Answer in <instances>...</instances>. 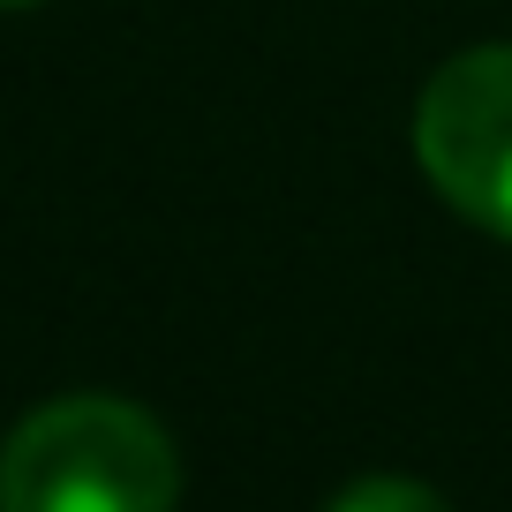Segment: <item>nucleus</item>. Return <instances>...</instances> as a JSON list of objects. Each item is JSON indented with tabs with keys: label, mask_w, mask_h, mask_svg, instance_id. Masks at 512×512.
Returning a JSON list of instances; mask_svg holds the SVG:
<instances>
[{
	"label": "nucleus",
	"mask_w": 512,
	"mask_h": 512,
	"mask_svg": "<svg viewBox=\"0 0 512 512\" xmlns=\"http://www.w3.org/2000/svg\"><path fill=\"white\" fill-rule=\"evenodd\" d=\"M174 437L136 400L68 392L0 445V512H174Z\"/></svg>",
	"instance_id": "1"
},
{
	"label": "nucleus",
	"mask_w": 512,
	"mask_h": 512,
	"mask_svg": "<svg viewBox=\"0 0 512 512\" xmlns=\"http://www.w3.org/2000/svg\"><path fill=\"white\" fill-rule=\"evenodd\" d=\"M415 159L460 219L512 241V46H467L422 83Z\"/></svg>",
	"instance_id": "2"
},
{
	"label": "nucleus",
	"mask_w": 512,
	"mask_h": 512,
	"mask_svg": "<svg viewBox=\"0 0 512 512\" xmlns=\"http://www.w3.org/2000/svg\"><path fill=\"white\" fill-rule=\"evenodd\" d=\"M324 512H452V505L437 490H422V482H407V475H369L354 490H339Z\"/></svg>",
	"instance_id": "3"
},
{
	"label": "nucleus",
	"mask_w": 512,
	"mask_h": 512,
	"mask_svg": "<svg viewBox=\"0 0 512 512\" xmlns=\"http://www.w3.org/2000/svg\"><path fill=\"white\" fill-rule=\"evenodd\" d=\"M0 8H31V0H0Z\"/></svg>",
	"instance_id": "4"
}]
</instances>
